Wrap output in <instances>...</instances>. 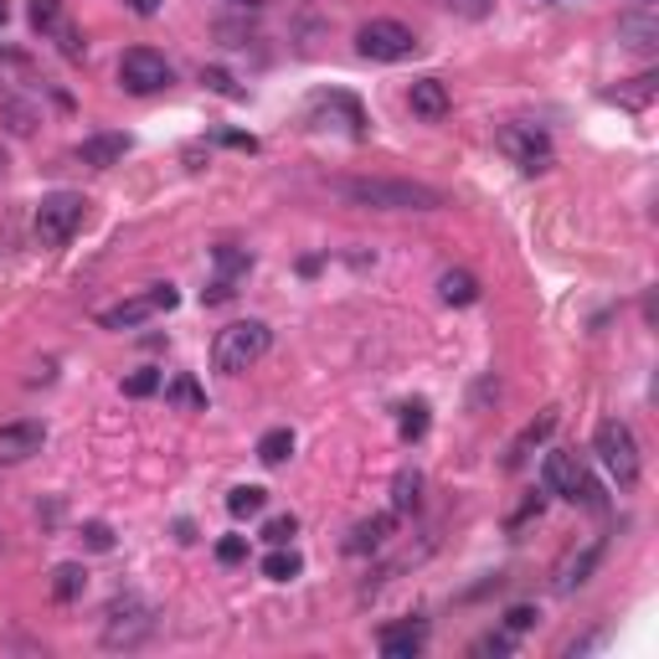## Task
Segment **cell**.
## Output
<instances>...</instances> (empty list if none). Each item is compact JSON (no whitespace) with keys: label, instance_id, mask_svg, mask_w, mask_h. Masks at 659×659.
I'll list each match as a JSON object with an SVG mask.
<instances>
[{"label":"cell","instance_id":"obj_25","mask_svg":"<svg viewBox=\"0 0 659 659\" xmlns=\"http://www.w3.org/2000/svg\"><path fill=\"white\" fill-rule=\"evenodd\" d=\"M253 269V258L242 253V248H217V284H227L232 288L237 279H242V273Z\"/></svg>","mask_w":659,"mask_h":659},{"label":"cell","instance_id":"obj_43","mask_svg":"<svg viewBox=\"0 0 659 659\" xmlns=\"http://www.w3.org/2000/svg\"><path fill=\"white\" fill-rule=\"evenodd\" d=\"M5 21H11V0H0V26H5Z\"/></svg>","mask_w":659,"mask_h":659},{"label":"cell","instance_id":"obj_34","mask_svg":"<svg viewBox=\"0 0 659 659\" xmlns=\"http://www.w3.org/2000/svg\"><path fill=\"white\" fill-rule=\"evenodd\" d=\"M124 391H129V397H150V391H160V372H135V376H124Z\"/></svg>","mask_w":659,"mask_h":659},{"label":"cell","instance_id":"obj_46","mask_svg":"<svg viewBox=\"0 0 659 659\" xmlns=\"http://www.w3.org/2000/svg\"><path fill=\"white\" fill-rule=\"evenodd\" d=\"M639 5H655V0H639Z\"/></svg>","mask_w":659,"mask_h":659},{"label":"cell","instance_id":"obj_14","mask_svg":"<svg viewBox=\"0 0 659 659\" xmlns=\"http://www.w3.org/2000/svg\"><path fill=\"white\" fill-rule=\"evenodd\" d=\"M150 315H160V309H155L150 294H139V299H118L114 309H103L99 325H103V330H139Z\"/></svg>","mask_w":659,"mask_h":659},{"label":"cell","instance_id":"obj_40","mask_svg":"<svg viewBox=\"0 0 659 659\" xmlns=\"http://www.w3.org/2000/svg\"><path fill=\"white\" fill-rule=\"evenodd\" d=\"M221 145H232V150H248V155L258 150V139H253V135H221Z\"/></svg>","mask_w":659,"mask_h":659},{"label":"cell","instance_id":"obj_41","mask_svg":"<svg viewBox=\"0 0 659 659\" xmlns=\"http://www.w3.org/2000/svg\"><path fill=\"white\" fill-rule=\"evenodd\" d=\"M124 5H129L135 16H155V11H160V0H124Z\"/></svg>","mask_w":659,"mask_h":659},{"label":"cell","instance_id":"obj_13","mask_svg":"<svg viewBox=\"0 0 659 659\" xmlns=\"http://www.w3.org/2000/svg\"><path fill=\"white\" fill-rule=\"evenodd\" d=\"M423 639H428V628L423 624H391V628H382V655L387 659H412V655H423Z\"/></svg>","mask_w":659,"mask_h":659},{"label":"cell","instance_id":"obj_4","mask_svg":"<svg viewBox=\"0 0 659 659\" xmlns=\"http://www.w3.org/2000/svg\"><path fill=\"white\" fill-rule=\"evenodd\" d=\"M155 603H145L139 592H124L114 598L109 609H103V644L109 649H139V644L155 634Z\"/></svg>","mask_w":659,"mask_h":659},{"label":"cell","instance_id":"obj_24","mask_svg":"<svg viewBox=\"0 0 659 659\" xmlns=\"http://www.w3.org/2000/svg\"><path fill=\"white\" fill-rule=\"evenodd\" d=\"M288 454H294V433H288V428H269V433L258 439V458H263V464H284Z\"/></svg>","mask_w":659,"mask_h":659},{"label":"cell","instance_id":"obj_35","mask_svg":"<svg viewBox=\"0 0 659 659\" xmlns=\"http://www.w3.org/2000/svg\"><path fill=\"white\" fill-rule=\"evenodd\" d=\"M242 557H248V536H221V542H217V561L237 567Z\"/></svg>","mask_w":659,"mask_h":659},{"label":"cell","instance_id":"obj_2","mask_svg":"<svg viewBox=\"0 0 659 659\" xmlns=\"http://www.w3.org/2000/svg\"><path fill=\"white\" fill-rule=\"evenodd\" d=\"M269 345H273V330L263 320H237V325H227V330H217L212 361H217L221 376H242L269 355Z\"/></svg>","mask_w":659,"mask_h":659},{"label":"cell","instance_id":"obj_11","mask_svg":"<svg viewBox=\"0 0 659 659\" xmlns=\"http://www.w3.org/2000/svg\"><path fill=\"white\" fill-rule=\"evenodd\" d=\"M407 109L418 118H428V124H439V118H448V88L439 83V78H418V83L407 88Z\"/></svg>","mask_w":659,"mask_h":659},{"label":"cell","instance_id":"obj_38","mask_svg":"<svg viewBox=\"0 0 659 659\" xmlns=\"http://www.w3.org/2000/svg\"><path fill=\"white\" fill-rule=\"evenodd\" d=\"M57 42H63V52H68V57H83V42H78V32H72L68 21L57 26Z\"/></svg>","mask_w":659,"mask_h":659},{"label":"cell","instance_id":"obj_27","mask_svg":"<svg viewBox=\"0 0 659 659\" xmlns=\"http://www.w3.org/2000/svg\"><path fill=\"white\" fill-rule=\"evenodd\" d=\"M397 433H402L407 443H418L428 433V407L423 402H407L402 407V423H397Z\"/></svg>","mask_w":659,"mask_h":659},{"label":"cell","instance_id":"obj_12","mask_svg":"<svg viewBox=\"0 0 659 659\" xmlns=\"http://www.w3.org/2000/svg\"><path fill=\"white\" fill-rule=\"evenodd\" d=\"M598 561H603V542H592V546H582V552H572V557L557 567V582H552V588H557V592H577L592 572H598Z\"/></svg>","mask_w":659,"mask_h":659},{"label":"cell","instance_id":"obj_30","mask_svg":"<svg viewBox=\"0 0 659 659\" xmlns=\"http://www.w3.org/2000/svg\"><path fill=\"white\" fill-rule=\"evenodd\" d=\"M294 531H299V521H294V515H273V521L263 525V542H269V546H288V536H294Z\"/></svg>","mask_w":659,"mask_h":659},{"label":"cell","instance_id":"obj_23","mask_svg":"<svg viewBox=\"0 0 659 659\" xmlns=\"http://www.w3.org/2000/svg\"><path fill=\"white\" fill-rule=\"evenodd\" d=\"M387 531H391L387 515H376V521H361V525L351 531V542H345V546H351V552H376V546L387 542Z\"/></svg>","mask_w":659,"mask_h":659},{"label":"cell","instance_id":"obj_5","mask_svg":"<svg viewBox=\"0 0 659 659\" xmlns=\"http://www.w3.org/2000/svg\"><path fill=\"white\" fill-rule=\"evenodd\" d=\"M542 474H546V490L561 495V500H572V505H603V490L592 485L588 464H582L577 454H567V448H552L546 464H542Z\"/></svg>","mask_w":659,"mask_h":659},{"label":"cell","instance_id":"obj_8","mask_svg":"<svg viewBox=\"0 0 659 659\" xmlns=\"http://www.w3.org/2000/svg\"><path fill=\"white\" fill-rule=\"evenodd\" d=\"M170 78H175V72H170V63L155 47H129L118 57V88L135 93V99H150V93L170 88Z\"/></svg>","mask_w":659,"mask_h":659},{"label":"cell","instance_id":"obj_10","mask_svg":"<svg viewBox=\"0 0 659 659\" xmlns=\"http://www.w3.org/2000/svg\"><path fill=\"white\" fill-rule=\"evenodd\" d=\"M47 428L42 423H0V464H26L32 454H42Z\"/></svg>","mask_w":659,"mask_h":659},{"label":"cell","instance_id":"obj_32","mask_svg":"<svg viewBox=\"0 0 659 659\" xmlns=\"http://www.w3.org/2000/svg\"><path fill=\"white\" fill-rule=\"evenodd\" d=\"M536 618H542V613L531 609V603H515V609H505V634H525Z\"/></svg>","mask_w":659,"mask_h":659},{"label":"cell","instance_id":"obj_7","mask_svg":"<svg viewBox=\"0 0 659 659\" xmlns=\"http://www.w3.org/2000/svg\"><path fill=\"white\" fill-rule=\"evenodd\" d=\"M355 52L361 57H372V63H407L412 52H418V36H412V26H402V21H366L361 32H355Z\"/></svg>","mask_w":659,"mask_h":659},{"label":"cell","instance_id":"obj_19","mask_svg":"<svg viewBox=\"0 0 659 659\" xmlns=\"http://www.w3.org/2000/svg\"><path fill=\"white\" fill-rule=\"evenodd\" d=\"M618 36H624L634 52H655V42H659V21L644 11V16H624L618 21Z\"/></svg>","mask_w":659,"mask_h":659},{"label":"cell","instance_id":"obj_31","mask_svg":"<svg viewBox=\"0 0 659 659\" xmlns=\"http://www.w3.org/2000/svg\"><path fill=\"white\" fill-rule=\"evenodd\" d=\"M202 83L212 88V93H221V99H242V88H237L221 68H202Z\"/></svg>","mask_w":659,"mask_h":659},{"label":"cell","instance_id":"obj_6","mask_svg":"<svg viewBox=\"0 0 659 659\" xmlns=\"http://www.w3.org/2000/svg\"><path fill=\"white\" fill-rule=\"evenodd\" d=\"M83 212H88V202L78 191H52V196H42V206H36V242H47V248L72 242V232L83 227Z\"/></svg>","mask_w":659,"mask_h":659},{"label":"cell","instance_id":"obj_29","mask_svg":"<svg viewBox=\"0 0 659 659\" xmlns=\"http://www.w3.org/2000/svg\"><path fill=\"white\" fill-rule=\"evenodd\" d=\"M613 99H618V103H628V109H644V103L655 99V78L644 72V78H634V88H618Z\"/></svg>","mask_w":659,"mask_h":659},{"label":"cell","instance_id":"obj_20","mask_svg":"<svg viewBox=\"0 0 659 659\" xmlns=\"http://www.w3.org/2000/svg\"><path fill=\"white\" fill-rule=\"evenodd\" d=\"M83 588H88V572L78 567V561H63V567L52 572V598H57V603H78Z\"/></svg>","mask_w":659,"mask_h":659},{"label":"cell","instance_id":"obj_28","mask_svg":"<svg viewBox=\"0 0 659 659\" xmlns=\"http://www.w3.org/2000/svg\"><path fill=\"white\" fill-rule=\"evenodd\" d=\"M32 26L36 32H57L63 26V5L57 0H32Z\"/></svg>","mask_w":659,"mask_h":659},{"label":"cell","instance_id":"obj_45","mask_svg":"<svg viewBox=\"0 0 659 659\" xmlns=\"http://www.w3.org/2000/svg\"><path fill=\"white\" fill-rule=\"evenodd\" d=\"M237 5H263V0H237Z\"/></svg>","mask_w":659,"mask_h":659},{"label":"cell","instance_id":"obj_18","mask_svg":"<svg viewBox=\"0 0 659 659\" xmlns=\"http://www.w3.org/2000/svg\"><path fill=\"white\" fill-rule=\"evenodd\" d=\"M299 572H305V557H299L294 546H273L269 557H263V577H269V582H294Z\"/></svg>","mask_w":659,"mask_h":659},{"label":"cell","instance_id":"obj_21","mask_svg":"<svg viewBox=\"0 0 659 659\" xmlns=\"http://www.w3.org/2000/svg\"><path fill=\"white\" fill-rule=\"evenodd\" d=\"M418 500H423V474L402 469L397 479H391V510H397V515H407V510H418Z\"/></svg>","mask_w":659,"mask_h":659},{"label":"cell","instance_id":"obj_44","mask_svg":"<svg viewBox=\"0 0 659 659\" xmlns=\"http://www.w3.org/2000/svg\"><path fill=\"white\" fill-rule=\"evenodd\" d=\"M5 166H11V160H5V150H0V175H5Z\"/></svg>","mask_w":659,"mask_h":659},{"label":"cell","instance_id":"obj_3","mask_svg":"<svg viewBox=\"0 0 659 659\" xmlns=\"http://www.w3.org/2000/svg\"><path fill=\"white\" fill-rule=\"evenodd\" d=\"M592 454L598 464L609 469V479L618 490H634L639 485V439H634V428L624 418H609V423H598L592 433Z\"/></svg>","mask_w":659,"mask_h":659},{"label":"cell","instance_id":"obj_9","mask_svg":"<svg viewBox=\"0 0 659 659\" xmlns=\"http://www.w3.org/2000/svg\"><path fill=\"white\" fill-rule=\"evenodd\" d=\"M500 150H505L525 175L552 170V139H546L536 124H510V129H500Z\"/></svg>","mask_w":659,"mask_h":659},{"label":"cell","instance_id":"obj_37","mask_svg":"<svg viewBox=\"0 0 659 659\" xmlns=\"http://www.w3.org/2000/svg\"><path fill=\"white\" fill-rule=\"evenodd\" d=\"M490 5H495V0H448V11H458V16H469V21L490 16Z\"/></svg>","mask_w":659,"mask_h":659},{"label":"cell","instance_id":"obj_42","mask_svg":"<svg viewBox=\"0 0 659 659\" xmlns=\"http://www.w3.org/2000/svg\"><path fill=\"white\" fill-rule=\"evenodd\" d=\"M5 68H16V57H11V52L0 47V72H5Z\"/></svg>","mask_w":659,"mask_h":659},{"label":"cell","instance_id":"obj_17","mask_svg":"<svg viewBox=\"0 0 659 659\" xmlns=\"http://www.w3.org/2000/svg\"><path fill=\"white\" fill-rule=\"evenodd\" d=\"M552 428H557V407H546V412H542V418H536V423H525V433H521V439H515V443H510V458H505L510 469H515V464H521V458L531 454L536 443H546V439H552Z\"/></svg>","mask_w":659,"mask_h":659},{"label":"cell","instance_id":"obj_1","mask_svg":"<svg viewBox=\"0 0 659 659\" xmlns=\"http://www.w3.org/2000/svg\"><path fill=\"white\" fill-rule=\"evenodd\" d=\"M336 196L351 206H372V212H439L443 191L423 181H391V175H345L336 181Z\"/></svg>","mask_w":659,"mask_h":659},{"label":"cell","instance_id":"obj_39","mask_svg":"<svg viewBox=\"0 0 659 659\" xmlns=\"http://www.w3.org/2000/svg\"><path fill=\"white\" fill-rule=\"evenodd\" d=\"M150 299H155V309H175V305H181V294H175L170 284H155V288H150Z\"/></svg>","mask_w":659,"mask_h":659},{"label":"cell","instance_id":"obj_36","mask_svg":"<svg viewBox=\"0 0 659 659\" xmlns=\"http://www.w3.org/2000/svg\"><path fill=\"white\" fill-rule=\"evenodd\" d=\"M510 639L515 634H485V639L474 644V655H510Z\"/></svg>","mask_w":659,"mask_h":659},{"label":"cell","instance_id":"obj_22","mask_svg":"<svg viewBox=\"0 0 659 659\" xmlns=\"http://www.w3.org/2000/svg\"><path fill=\"white\" fill-rule=\"evenodd\" d=\"M263 505H269V490H263V485H237V490L227 495V510H232L237 521H248V515H263Z\"/></svg>","mask_w":659,"mask_h":659},{"label":"cell","instance_id":"obj_26","mask_svg":"<svg viewBox=\"0 0 659 659\" xmlns=\"http://www.w3.org/2000/svg\"><path fill=\"white\" fill-rule=\"evenodd\" d=\"M166 397H170V402H175V407H186V412H202V407H206L202 387H196L191 376H175V382H170V387H166Z\"/></svg>","mask_w":659,"mask_h":659},{"label":"cell","instance_id":"obj_15","mask_svg":"<svg viewBox=\"0 0 659 659\" xmlns=\"http://www.w3.org/2000/svg\"><path fill=\"white\" fill-rule=\"evenodd\" d=\"M124 155H129V139H124V135H93V139H83V145H78V160H83V166H93V170L118 166Z\"/></svg>","mask_w":659,"mask_h":659},{"label":"cell","instance_id":"obj_33","mask_svg":"<svg viewBox=\"0 0 659 659\" xmlns=\"http://www.w3.org/2000/svg\"><path fill=\"white\" fill-rule=\"evenodd\" d=\"M83 542H88V552H114V531L103 521H88L83 525Z\"/></svg>","mask_w":659,"mask_h":659},{"label":"cell","instance_id":"obj_16","mask_svg":"<svg viewBox=\"0 0 659 659\" xmlns=\"http://www.w3.org/2000/svg\"><path fill=\"white\" fill-rule=\"evenodd\" d=\"M439 299L443 305H474L479 299V279L469 269H443L439 273Z\"/></svg>","mask_w":659,"mask_h":659}]
</instances>
